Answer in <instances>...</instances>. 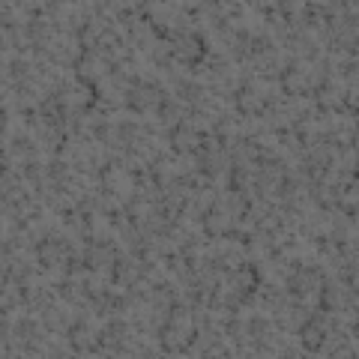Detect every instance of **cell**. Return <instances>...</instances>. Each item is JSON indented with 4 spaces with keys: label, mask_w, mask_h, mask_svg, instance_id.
Returning <instances> with one entry per match:
<instances>
[{
    "label": "cell",
    "mask_w": 359,
    "mask_h": 359,
    "mask_svg": "<svg viewBox=\"0 0 359 359\" xmlns=\"http://www.w3.org/2000/svg\"><path fill=\"white\" fill-rule=\"evenodd\" d=\"M327 330L323 327H318V323H302V327L294 332V339H297V344L302 347V353H311V356H320V351H323V341H327Z\"/></svg>",
    "instance_id": "obj_1"
},
{
    "label": "cell",
    "mask_w": 359,
    "mask_h": 359,
    "mask_svg": "<svg viewBox=\"0 0 359 359\" xmlns=\"http://www.w3.org/2000/svg\"><path fill=\"white\" fill-rule=\"evenodd\" d=\"M39 320H42V330L48 335H63L66 327H69V306L63 302H51L39 311Z\"/></svg>",
    "instance_id": "obj_2"
},
{
    "label": "cell",
    "mask_w": 359,
    "mask_h": 359,
    "mask_svg": "<svg viewBox=\"0 0 359 359\" xmlns=\"http://www.w3.org/2000/svg\"><path fill=\"white\" fill-rule=\"evenodd\" d=\"M335 81H339L341 87L356 90V84H359V63L347 60V57H339L335 60Z\"/></svg>",
    "instance_id": "obj_3"
},
{
    "label": "cell",
    "mask_w": 359,
    "mask_h": 359,
    "mask_svg": "<svg viewBox=\"0 0 359 359\" xmlns=\"http://www.w3.org/2000/svg\"><path fill=\"white\" fill-rule=\"evenodd\" d=\"M72 174V162L66 156H45V177L48 180H69Z\"/></svg>",
    "instance_id": "obj_4"
}]
</instances>
